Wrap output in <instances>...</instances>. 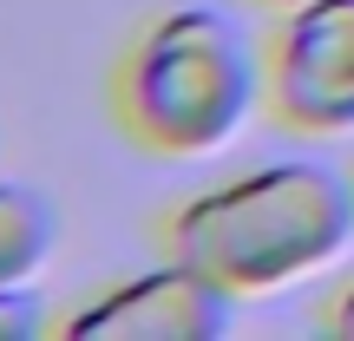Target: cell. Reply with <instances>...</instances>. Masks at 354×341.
Listing matches in <instances>:
<instances>
[{"mask_svg": "<svg viewBox=\"0 0 354 341\" xmlns=\"http://www.w3.org/2000/svg\"><path fill=\"white\" fill-rule=\"evenodd\" d=\"M269 99L289 131L342 138L354 131V0L282 7L269 53Z\"/></svg>", "mask_w": 354, "mask_h": 341, "instance_id": "3", "label": "cell"}, {"mask_svg": "<svg viewBox=\"0 0 354 341\" xmlns=\"http://www.w3.org/2000/svg\"><path fill=\"white\" fill-rule=\"evenodd\" d=\"M263 7H295V0H263Z\"/></svg>", "mask_w": 354, "mask_h": 341, "instance_id": "8", "label": "cell"}, {"mask_svg": "<svg viewBox=\"0 0 354 341\" xmlns=\"http://www.w3.org/2000/svg\"><path fill=\"white\" fill-rule=\"evenodd\" d=\"M53 243H59V210L46 203V190L0 177V282H33Z\"/></svg>", "mask_w": 354, "mask_h": 341, "instance_id": "5", "label": "cell"}, {"mask_svg": "<svg viewBox=\"0 0 354 341\" xmlns=\"http://www.w3.org/2000/svg\"><path fill=\"white\" fill-rule=\"evenodd\" d=\"M46 302L26 282H0V341H39L46 335Z\"/></svg>", "mask_w": 354, "mask_h": 341, "instance_id": "6", "label": "cell"}, {"mask_svg": "<svg viewBox=\"0 0 354 341\" xmlns=\"http://www.w3.org/2000/svg\"><path fill=\"white\" fill-rule=\"evenodd\" d=\"M328 329L342 335V341H354V276L335 289V302H328Z\"/></svg>", "mask_w": 354, "mask_h": 341, "instance_id": "7", "label": "cell"}, {"mask_svg": "<svg viewBox=\"0 0 354 341\" xmlns=\"http://www.w3.org/2000/svg\"><path fill=\"white\" fill-rule=\"evenodd\" d=\"M263 73L223 7H171L118 66V118L158 158H210L250 125Z\"/></svg>", "mask_w": 354, "mask_h": 341, "instance_id": "2", "label": "cell"}, {"mask_svg": "<svg viewBox=\"0 0 354 341\" xmlns=\"http://www.w3.org/2000/svg\"><path fill=\"white\" fill-rule=\"evenodd\" d=\"M236 322V289L197 269L190 256H165V263L138 269L125 282H105L86 308L66 315V335L86 341H216Z\"/></svg>", "mask_w": 354, "mask_h": 341, "instance_id": "4", "label": "cell"}, {"mask_svg": "<svg viewBox=\"0 0 354 341\" xmlns=\"http://www.w3.org/2000/svg\"><path fill=\"white\" fill-rule=\"evenodd\" d=\"M171 250L236 295L315 282L354 250V177L328 158L250 165L171 216Z\"/></svg>", "mask_w": 354, "mask_h": 341, "instance_id": "1", "label": "cell"}]
</instances>
